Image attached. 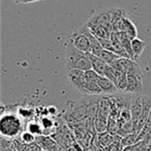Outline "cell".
I'll use <instances>...</instances> for the list:
<instances>
[{
    "label": "cell",
    "instance_id": "1",
    "mask_svg": "<svg viewBox=\"0 0 151 151\" xmlns=\"http://www.w3.org/2000/svg\"><path fill=\"white\" fill-rule=\"evenodd\" d=\"M65 66L67 70L69 69H80L87 71L92 69V64L87 53L81 52L76 48L70 40L65 44Z\"/></svg>",
    "mask_w": 151,
    "mask_h": 151
},
{
    "label": "cell",
    "instance_id": "2",
    "mask_svg": "<svg viewBox=\"0 0 151 151\" xmlns=\"http://www.w3.org/2000/svg\"><path fill=\"white\" fill-rule=\"evenodd\" d=\"M24 124L21 117L13 112L1 114L0 118V134L9 140H16L20 138L24 132Z\"/></svg>",
    "mask_w": 151,
    "mask_h": 151
},
{
    "label": "cell",
    "instance_id": "3",
    "mask_svg": "<svg viewBox=\"0 0 151 151\" xmlns=\"http://www.w3.org/2000/svg\"><path fill=\"white\" fill-rule=\"evenodd\" d=\"M67 80H68L69 84L76 90H78L82 94L87 95V80L86 76H85V71L80 70V69H69V70H67Z\"/></svg>",
    "mask_w": 151,
    "mask_h": 151
},
{
    "label": "cell",
    "instance_id": "4",
    "mask_svg": "<svg viewBox=\"0 0 151 151\" xmlns=\"http://www.w3.org/2000/svg\"><path fill=\"white\" fill-rule=\"evenodd\" d=\"M111 66H113L114 68L121 71V73H126V75H128V73H134V75L143 76L140 65H139L138 62H137L136 60H134V59L120 57V58L117 59Z\"/></svg>",
    "mask_w": 151,
    "mask_h": 151
},
{
    "label": "cell",
    "instance_id": "5",
    "mask_svg": "<svg viewBox=\"0 0 151 151\" xmlns=\"http://www.w3.org/2000/svg\"><path fill=\"white\" fill-rule=\"evenodd\" d=\"M68 40H70V42L78 49L79 51L84 53H89L91 52V46L89 40L80 29L76 30L70 34Z\"/></svg>",
    "mask_w": 151,
    "mask_h": 151
},
{
    "label": "cell",
    "instance_id": "6",
    "mask_svg": "<svg viewBox=\"0 0 151 151\" xmlns=\"http://www.w3.org/2000/svg\"><path fill=\"white\" fill-rule=\"evenodd\" d=\"M112 19H111V27L113 32H121L122 25H123V20L127 17V14L125 13L123 9L115 7L111 9Z\"/></svg>",
    "mask_w": 151,
    "mask_h": 151
},
{
    "label": "cell",
    "instance_id": "7",
    "mask_svg": "<svg viewBox=\"0 0 151 151\" xmlns=\"http://www.w3.org/2000/svg\"><path fill=\"white\" fill-rule=\"evenodd\" d=\"M143 76L134 75V73H128L127 75V87L126 91L127 93L132 94H140L143 91Z\"/></svg>",
    "mask_w": 151,
    "mask_h": 151
},
{
    "label": "cell",
    "instance_id": "8",
    "mask_svg": "<svg viewBox=\"0 0 151 151\" xmlns=\"http://www.w3.org/2000/svg\"><path fill=\"white\" fill-rule=\"evenodd\" d=\"M130 114H132V120L134 129L137 124L140 121L141 116H142V97H141V94H134V99H132V101H130Z\"/></svg>",
    "mask_w": 151,
    "mask_h": 151
},
{
    "label": "cell",
    "instance_id": "9",
    "mask_svg": "<svg viewBox=\"0 0 151 151\" xmlns=\"http://www.w3.org/2000/svg\"><path fill=\"white\" fill-rule=\"evenodd\" d=\"M79 29H80L81 31H82L83 33L88 37L89 42H90V46H91V52L90 53H92L93 55H96V56L99 57V55H101V53L103 52L104 49H103V47H101V42H99V38H97L96 36L91 32V30L89 29L86 25H83L82 27H80Z\"/></svg>",
    "mask_w": 151,
    "mask_h": 151
},
{
    "label": "cell",
    "instance_id": "10",
    "mask_svg": "<svg viewBox=\"0 0 151 151\" xmlns=\"http://www.w3.org/2000/svg\"><path fill=\"white\" fill-rule=\"evenodd\" d=\"M111 19H112V13H111V9H108V11L105 12H101L99 14L97 15L93 16L88 22L93 24H96V25H101L104 26V27H107L109 29L112 30L111 27ZM113 32V31H112Z\"/></svg>",
    "mask_w": 151,
    "mask_h": 151
},
{
    "label": "cell",
    "instance_id": "11",
    "mask_svg": "<svg viewBox=\"0 0 151 151\" xmlns=\"http://www.w3.org/2000/svg\"><path fill=\"white\" fill-rule=\"evenodd\" d=\"M87 55H88L89 59H90V61H91L93 70H94L95 73H99V76L105 75V71H106V69H107V67H108L107 63H106L101 58H99V56H96V55H93L92 53H90V52L87 53Z\"/></svg>",
    "mask_w": 151,
    "mask_h": 151
},
{
    "label": "cell",
    "instance_id": "12",
    "mask_svg": "<svg viewBox=\"0 0 151 151\" xmlns=\"http://www.w3.org/2000/svg\"><path fill=\"white\" fill-rule=\"evenodd\" d=\"M97 84H99V88L101 89L103 93L106 94H115L118 92L117 87L115 86L112 81H110L108 78L104 77V76H99V80H97Z\"/></svg>",
    "mask_w": 151,
    "mask_h": 151
},
{
    "label": "cell",
    "instance_id": "13",
    "mask_svg": "<svg viewBox=\"0 0 151 151\" xmlns=\"http://www.w3.org/2000/svg\"><path fill=\"white\" fill-rule=\"evenodd\" d=\"M122 31L125 32L126 35L130 38V40H134L138 36V29H137L136 25L132 23V20L127 17H125V19L123 20V25H122Z\"/></svg>",
    "mask_w": 151,
    "mask_h": 151
},
{
    "label": "cell",
    "instance_id": "14",
    "mask_svg": "<svg viewBox=\"0 0 151 151\" xmlns=\"http://www.w3.org/2000/svg\"><path fill=\"white\" fill-rule=\"evenodd\" d=\"M116 34H117L118 38H119L120 42H121V45H122V47L124 48V50L126 51V53H127V54L129 55L130 58L137 61L136 57H134V52H132V40H130V38L128 37L127 35H126L125 32H123V31H121V32H116Z\"/></svg>",
    "mask_w": 151,
    "mask_h": 151
},
{
    "label": "cell",
    "instance_id": "15",
    "mask_svg": "<svg viewBox=\"0 0 151 151\" xmlns=\"http://www.w3.org/2000/svg\"><path fill=\"white\" fill-rule=\"evenodd\" d=\"M116 70H117V69H116ZM114 84H115V86L117 87L118 91H123V92H125L126 87H127V75L117 70Z\"/></svg>",
    "mask_w": 151,
    "mask_h": 151
},
{
    "label": "cell",
    "instance_id": "16",
    "mask_svg": "<svg viewBox=\"0 0 151 151\" xmlns=\"http://www.w3.org/2000/svg\"><path fill=\"white\" fill-rule=\"evenodd\" d=\"M145 47H146V44L143 40H140V38H134V40H132V52H134V55L136 57V59H138L139 57L142 55V53L144 52Z\"/></svg>",
    "mask_w": 151,
    "mask_h": 151
},
{
    "label": "cell",
    "instance_id": "17",
    "mask_svg": "<svg viewBox=\"0 0 151 151\" xmlns=\"http://www.w3.org/2000/svg\"><path fill=\"white\" fill-rule=\"evenodd\" d=\"M99 58L103 59L108 65H112L117 59L120 58V56L116 54V53L111 52V51L103 50V52H101V55H99Z\"/></svg>",
    "mask_w": 151,
    "mask_h": 151
},
{
    "label": "cell",
    "instance_id": "18",
    "mask_svg": "<svg viewBox=\"0 0 151 151\" xmlns=\"http://www.w3.org/2000/svg\"><path fill=\"white\" fill-rule=\"evenodd\" d=\"M137 142H139V134L138 132H132V134H127V136L123 137L121 139V145L123 146V148L128 146H132Z\"/></svg>",
    "mask_w": 151,
    "mask_h": 151
},
{
    "label": "cell",
    "instance_id": "19",
    "mask_svg": "<svg viewBox=\"0 0 151 151\" xmlns=\"http://www.w3.org/2000/svg\"><path fill=\"white\" fill-rule=\"evenodd\" d=\"M26 130L29 132H31L32 134H34L35 137L42 136V127L40 125V123L36 121H30L29 123L26 125Z\"/></svg>",
    "mask_w": 151,
    "mask_h": 151
},
{
    "label": "cell",
    "instance_id": "20",
    "mask_svg": "<svg viewBox=\"0 0 151 151\" xmlns=\"http://www.w3.org/2000/svg\"><path fill=\"white\" fill-rule=\"evenodd\" d=\"M19 139L26 145H32L33 143L36 142V137L34 134H32L31 132H27V130L22 132V134L20 136Z\"/></svg>",
    "mask_w": 151,
    "mask_h": 151
},
{
    "label": "cell",
    "instance_id": "21",
    "mask_svg": "<svg viewBox=\"0 0 151 151\" xmlns=\"http://www.w3.org/2000/svg\"><path fill=\"white\" fill-rule=\"evenodd\" d=\"M99 42H101L104 50L111 51V52L115 53V49H114V46L110 38H99Z\"/></svg>",
    "mask_w": 151,
    "mask_h": 151
},
{
    "label": "cell",
    "instance_id": "22",
    "mask_svg": "<svg viewBox=\"0 0 151 151\" xmlns=\"http://www.w3.org/2000/svg\"><path fill=\"white\" fill-rule=\"evenodd\" d=\"M65 151H83V149L81 148V145L78 143H73L71 146H69L67 149H65Z\"/></svg>",
    "mask_w": 151,
    "mask_h": 151
},
{
    "label": "cell",
    "instance_id": "23",
    "mask_svg": "<svg viewBox=\"0 0 151 151\" xmlns=\"http://www.w3.org/2000/svg\"><path fill=\"white\" fill-rule=\"evenodd\" d=\"M123 151H136V150H134V148L132 146H128V147H125V148L123 149Z\"/></svg>",
    "mask_w": 151,
    "mask_h": 151
},
{
    "label": "cell",
    "instance_id": "24",
    "mask_svg": "<svg viewBox=\"0 0 151 151\" xmlns=\"http://www.w3.org/2000/svg\"><path fill=\"white\" fill-rule=\"evenodd\" d=\"M36 1H40V0H26V3H32L36 2Z\"/></svg>",
    "mask_w": 151,
    "mask_h": 151
},
{
    "label": "cell",
    "instance_id": "25",
    "mask_svg": "<svg viewBox=\"0 0 151 151\" xmlns=\"http://www.w3.org/2000/svg\"><path fill=\"white\" fill-rule=\"evenodd\" d=\"M147 151H151V145H150V146L148 147V150H147Z\"/></svg>",
    "mask_w": 151,
    "mask_h": 151
},
{
    "label": "cell",
    "instance_id": "26",
    "mask_svg": "<svg viewBox=\"0 0 151 151\" xmlns=\"http://www.w3.org/2000/svg\"><path fill=\"white\" fill-rule=\"evenodd\" d=\"M42 1H47V0H42Z\"/></svg>",
    "mask_w": 151,
    "mask_h": 151
}]
</instances>
